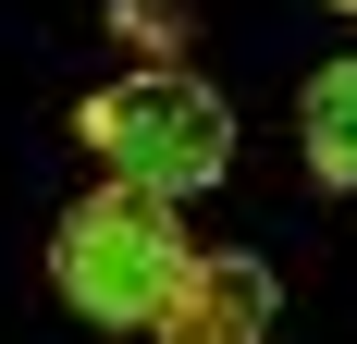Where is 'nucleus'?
<instances>
[{
	"label": "nucleus",
	"mask_w": 357,
	"mask_h": 344,
	"mask_svg": "<svg viewBox=\"0 0 357 344\" xmlns=\"http://www.w3.org/2000/svg\"><path fill=\"white\" fill-rule=\"evenodd\" d=\"M185 221L173 197H136V185H99V197L62 209V234H50V295H62L86 332H148L160 295L185 283Z\"/></svg>",
	"instance_id": "obj_1"
},
{
	"label": "nucleus",
	"mask_w": 357,
	"mask_h": 344,
	"mask_svg": "<svg viewBox=\"0 0 357 344\" xmlns=\"http://www.w3.org/2000/svg\"><path fill=\"white\" fill-rule=\"evenodd\" d=\"M74 136L111 160V185L173 197V209L234 172V111H222V86H197L185 62H148V74H123V86H99V99L74 111Z\"/></svg>",
	"instance_id": "obj_2"
},
{
	"label": "nucleus",
	"mask_w": 357,
	"mask_h": 344,
	"mask_svg": "<svg viewBox=\"0 0 357 344\" xmlns=\"http://www.w3.org/2000/svg\"><path fill=\"white\" fill-rule=\"evenodd\" d=\"M148 332L160 344H271V271H259L247 246H197Z\"/></svg>",
	"instance_id": "obj_3"
},
{
	"label": "nucleus",
	"mask_w": 357,
	"mask_h": 344,
	"mask_svg": "<svg viewBox=\"0 0 357 344\" xmlns=\"http://www.w3.org/2000/svg\"><path fill=\"white\" fill-rule=\"evenodd\" d=\"M296 148H308V172H321V185H345V197H357V49L308 74V111H296Z\"/></svg>",
	"instance_id": "obj_4"
},
{
	"label": "nucleus",
	"mask_w": 357,
	"mask_h": 344,
	"mask_svg": "<svg viewBox=\"0 0 357 344\" xmlns=\"http://www.w3.org/2000/svg\"><path fill=\"white\" fill-rule=\"evenodd\" d=\"M345 13H357V0H345Z\"/></svg>",
	"instance_id": "obj_5"
}]
</instances>
